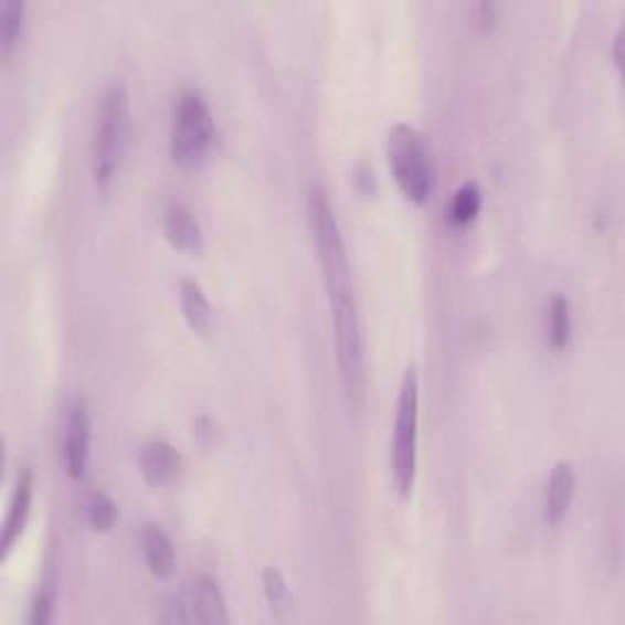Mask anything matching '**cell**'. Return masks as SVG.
Listing matches in <instances>:
<instances>
[{
    "label": "cell",
    "instance_id": "obj_9",
    "mask_svg": "<svg viewBox=\"0 0 625 625\" xmlns=\"http://www.w3.org/2000/svg\"><path fill=\"white\" fill-rule=\"evenodd\" d=\"M32 494H34V477L30 467H22L18 472V479L13 486V496H10L8 513L3 520V538H0V548H3V558H8L10 550L15 548L22 530L28 526V518L32 511Z\"/></svg>",
    "mask_w": 625,
    "mask_h": 625
},
{
    "label": "cell",
    "instance_id": "obj_21",
    "mask_svg": "<svg viewBox=\"0 0 625 625\" xmlns=\"http://www.w3.org/2000/svg\"><path fill=\"white\" fill-rule=\"evenodd\" d=\"M496 10H499V6H496V3H479V6H477V13H481L479 20H484V22L489 20V22H491Z\"/></svg>",
    "mask_w": 625,
    "mask_h": 625
},
{
    "label": "cell",
    "instance_id": "obj_1",
    "mask_svg": "<svg viewBox=\"0 0 625 625\" xmlns=\"http://www.w3.org/2000/svg\"><path fill=\"white\" fill-rule=\"evenodd\" d=\"M127 135H130V96L123 81H110L100 94L94 130V177L96 187L103 191H108L118 179Z\"/></svg>",
    "mask_w": 625,
    "mask_h": 625
},
{
    "label": "cell",
    "instance_id": "obj_16",
    "mask_svg": "<svg viewBox=\"0 0 625 625\" xmlns=\"http://www.w3.org/2000/svg\"><path fill=\"white\" fill-rule=\"evenodd\" d=\"M481 211V189L477 181H467L462 183V187L455 191L453 201L447 205V218L449 223L457 225V227H467L469 223L477 220Z\"/></svg>",
    "mask_w": 625,
    "mask_h": 625
},
{
    "label": "cell",
    "instance_id": "obj_10",
    "mask_svg": "<svg viewBox=\"0 0 625 625\" xmlns=\"http://www.w3.org/2000/svg\"><path fill=\"white\" fill-rule=\"evenodd\" d=\"M574 494H576L574 465L570 459H560L550 472V479L545 486V501H542V508H545V520L550 526L562 523L574 501Z\"/></svg>",
    "mask_w": 625,
    "mask_h": 625
},
{
    "label": "cell",
    "instance_id": "obj_15",
    "mask_svg": "<svg viewBox=\"0 0 625 625\" xmlns=\"http://www.w3.org/2000/svg\"><path fill=\"white\" fill-rule=\"evenodd\" d=\"M548 340L552 350H564L572 340V306L562 294H554L548 304Z\"/></svg>",
    "mask_w": 625,
    "mask_h": 625
},
{
    "label": "cell",
    "instance_id": "obj_14",
    "mask_svg": "<svg viewBox=\"0 0 625 625\" xmlns=\"http://www.w3.org/2000/svg\"><path fill=\"white\" fill-rule=\"evenodd\" d=\"M179 300H181V310L183 318L191 326L193 332L208 335L213 328V306L208 300L203 286L193 279H183L179 284Z\"/></svg>",
    "mask_w": 625,
    "mask_h": 625
},
{
    "label": "cell",
    "instance_id": "obj_22",
    "mask_svg": "<svg viewBox=\"0 0 625 625\" xmlns=\"http://www.w3.org/2000/svg\"><path fill=\"white\" fill-rule=\"evenodd\" d=\"M621 42H623V30L616 32V38H613V44H616V50H613V62L621 64Z\"/></svg>",
    "mask_w": 625,
    "mask_h": 625
},
{
    "label": "cell",
    "instance_id": "obj_11",
    "mask_svg": "<svg viewBox=\"0 0 625 625\" xmlns=\"http://www.w3.org/2000/svg\"><path fill=\"white\" fill-rule=\"evenodd\" d=\"M189 606H191V618L203 625H225L230 623L227 613V601L220 592L215 579L211 576H199L191 592L187 594Z\"/></svg>",
    "mask_w": 625,
    "mask_h": 625
},
{
    "label": "cell",
    "instance_id": "obj_7",
    "mask_svg": "<svg viewBox=\"0 0 625 625\" xmlns=\"http://www.w3.org/2000/svg\"><path fill=\"white\" fill-rule=\"evenodd\" d=\"M91 457V411L86 399H74L68 406L62 437V459L64 469L72 479H81L86 474Z\"/></svg>",
    "mask_w": 625,
    "mask_h": 625
},
{
    "label": "cell",
    "instance_id": "obj_17",
    "mask_svg": "<svg viewBox=\"0 0 625 625\" xmlns=\"http://www.w3.org/2000/svg\"><path fill=\"white\" fill-rule=\"evenodd\" d=\"M25 30V3L22 0H3L0 3V50L3 56L15 50Z\"/></svg>",
    "mask_w": 625,
    "mask_h": 625
},
{
    "label": "cell",
    "instance_id": "obj_6",
    "mask_svg": "<svg viewBox=\"0 0 625 625\" xmlns=\"http://www.w3.org/2000/svg\"><path fill=\"white\" fill-rule=\"evenodd\" d=\"M308 215H310L312 240H316L318 259L322 266V276H326L328 292L350 288L352 269H350V259H347L342 230H340L338 218H335L328 191L318 181L310 183V189H308Z\"/></svg>",
    "mask_w": 625,
    "mask_h": 625
},
{
    "label": "cell",
    "instance_id": "obj_8",
    "mask_svg": "<svg viewBox=\"0 0 625 625\" xmlns=\"http://www.w3.org/2000/svg\"><path fill=\"white\" fill-rule=\"evenodd\" d=\"M140 472L149 486H171L181 477L183 457L167 439H149L140 449Z\"/></svg>",
    "mask_w": 625,
    "mask_h": 625
},
{
    "label": "cell",
    "instance_id": "obj_3",
    "mask_svg": "<svg viewBox=\"0 0 625 625\" xmlns=\"http://www.w3.org/2000/svg\"><path fill=\"white\" fill-rule=\"evenodd\" d=\"M335 326V352H338L340 379L352 401L364 396L367 386V354H364V332L360 320V308L352 286L340 292H328Z\"/></svg>",
    "mask_w": 625,
    "mask_h": 625
},
{
    "label": "cell",
    "instance_id": "obj_5",
    "mask_svg": "<svg viewBox=\"0 0 625 625\" xmlns=\"http://www.w3.org/2000/svg\"><path fill=\"white\" fill-rule=\"evenodd\" d=\"M386 152L393 179L403 195L423 205L433 191V161L423 133L411 123H396L389 130Z\"/></svg>",
    "mask_w": 625,
    "mask_h": 625
},
{
    "label": "cell",
    "instance_id": "obj_2",
    "mask_svg": "<svg viewBox=\"0 0 625 625\" xmlns=\"http://www.w3.org/2000/svg\"><path fill=\"white\" fill-rule=\"evenodd\" d=\"M215 140L213 113L201 91L183 88L173 100L169 152L183 169H195L211 152Z\"/></svg>",
    "mask_w": 625,
    "mask_h": 625
},
{
    "label": "cell",
    "instance_id": "obj_4",
    "mask_svg": "<svg viewBox=\"0 0 625 625\" xmlns=\"http://www.w3.org/2000/svg\"><path fill=\"white\" fill-rule=\"evenodd\" d=\"M419 374L409 367L403 374L391 443V479L401 496H411L419 467Z\"/></svg>",
    "mask_w": 625,
    "mask_h": 625
},
{
    "label": "cell",
    "instance_id": "obj_13",
    "mask_svg": "<svg viewBox=\"0 0 625 625\" xmlns=\"http://www.w3.org/2000/svg\"><path fill=\"white\" fill-rule=\"evenodd\" d=\"M140 540L149 572L157 579H169L173 574V566H177V552H173V542L167 536V530L157 523H145Z\"/></svg>",
    "mask_w": 625,
    "mask_h": 625
},
{
    "label": "cell",
    "instance_id": "obj_20",
    "mask_svg": "<svg viewBox=\"0 0 625 625\" xmlns=\"http://www.w3.org/2000/svg\"><path fill=\"white\" fill-rule=\"evenodd\" d=\"M54 606H56V584L54 579L47 576L40 586L38 596L32 601V613H30V623L32 625H44L50 623L54 616Z\"/></svg>",
    "mask_w": 625,
    "mask_h": 625
},
{
    "label": "cell",
    "instance_id": "obj_18",
    "mask_svg": "<svg viewBox=\"0 0 625 625\" xmlns=\"http://www.w3.org/2000/svg\"><path fill=\"white\" fill-rule=\"evenodd\" d=\"M262 584H264V594H266V601H269V608L274 616L284 618L286 613H292L294 608L292 589H288L286 576L276 570V566H266L262 574Z\"/></svg>",
    "mask_w": 625,
    "mask_h": 625
},
{
    "label": "cell",
    "instance_id": "obj_12",
    "mask_svg": "<svg viewBox=\"0 0 625 625\" xmlns=\"http://www.w3.org/2000/svg\"><path fill=\"white\" fill-rule=\"evenodd\" d=\"M165 233L171 247L181 252H199L203 247V230L199 218L191 213L189 205L169 203L165 211Z\"/></svg>",
    "mask_w": 625,
    "mask_h": 625
},
{
    "label": "cell",
    "instance_id": "obj_19",
    "mask_svg": "<svg viewBox=\"0 0 625 625\" xmlns=\"http://www.w3.org/2000/svg\"><path fill=\"white\" fill-rule=\"evenodd\" d=\"M86 520L91 523V528L94 530H100V532H106L113 528L115 523V516H118V511H115V504L108 494H103V491H91L86 496Z\"/></svg>",
    "mask_w": 625,
    "mask_h": 625
}]
</instances>
